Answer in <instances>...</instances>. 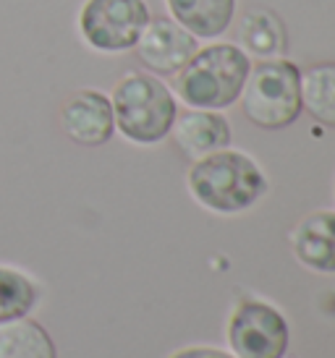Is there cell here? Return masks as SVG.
I'll return each instance as SVG.
<instances>
[{"instance_id":"1","label":"cell","mask_w":335,"mask_h":358,"mask_svg":"<svg viewBox=\"0 0 335 358\" xmlns=\"http://www.w3.org/2000/svg\"><path fill=\"white\" fill-rule=\"evenodd\" d=\"M186 183L197 204L217 215H236L254 207L267 191L265 173L254 159L228 147L194 159Z\"/></svg>"},{"instance_id":"16","label":"cell","mask_w":335,"mask_h":358,"mask_svg":"<svg viewBox=\"0 0 335 358\" xmlns=\"http://www.w3.org/2000/svg\"><path fill=\"white\" fill-rule=\"evenodd\" d=\"M170 358H231L223 350H212V348H189V350H178Z\"/></svg>"},{"instance_id":"9","label":"cell","mask_w":335,"mask_h":358,"mask_svg":"<svg viewBox=\"0 0 335 358\" xmlns=\"http://www.w3.org/2000/svg\"><path fill=\"white\" fill-rule=\"evenodd\" d=\"M173 139L189 159L207 157L231 144V126L217 110L189 108L173 120Z\"/></svg>"},{"instance_id":"2","label":"cell","mask_w":335,"mask_h":358,"mask_svg":"<svg viewBox=\"0 0 335 358\" xmlns=\"http://www.w3.org/2000/svg\"><path fill=\"white\" fill-rule=\"evenodd\" d=\"M252 58L231 42H212L197 50L176 73V92L186 108L223 110L238 102Z\"/></svg>"},{"instance_id":"14","label":"cell","mask_w":335,"mask_h":358,"mask_svg":"<svg viewBox=\"0 0 335 358\" xmlns=\"http://www.w3.org/2000/svg\"><path fill=\"white\" fill-rule=\"evenodd\" d=\"M301 108L327 129H335V63L301 71Z\"/></svg>"},{"instance_id":"7","label":"cell","mask_w":335,"mask_h":358,"mask_svg":"<svg viewBox=\"0 0 335 358\" xmlns=\"http://www.w3.org/2000/svg\"><path fill=\"white\" fill-rule=\"evenodd\" d=\"M142 66L155 76H176L199 50V40L186 31L178 21L168 16H152L139 42L134 45Z\"/></svg>"},{"instance_id":"6","label":"cell","mask_w":335,"mask_h":358,"mask_svg":"<svg viewBox=\"0 0 335 358\" xmlns=\"http://www.w3.org/2000/svg\"><path fill=\"white\" fill-rule=\"evenodd\" d=\"M288 338L286 317L265 301H241L228 322V343L236 358H283Z\"/></svg>"},{"instance_id":"8","label":"cell","mask_w":335,"mask_h":358,"mask_svg":"<svg viewBox=\"0 0 335 358\" xmlns=\"http://www.w3.org/2000/svg\"><path fill=\"white\" fill-rule=\"evenodd\" d=\"M60 129L79 147H102L116 134L110 94L92 87L71 92L60 105Z\"/></svg>"},{"instance_id":"5","label":"cell","mask_w":335,"mask_h":358,"mask_svg":"<svg viewBox=\"0 0 335 358\" xmlns=\"http://www.w3.org/2000/svg\"><path fill=\"white\" fill-rule=\"evenodd\" d=\"M149 19L147 0H84L76 13V31L89 50L121 55L134 50Z\"/></svg>"},{"instance_id":"13","label":"cell","mask_w":335,"mask_h":358,"mask_svg":"<svg viewBox=\"0 0 335 358\" xmlns=\"http://www.w3.org/2000/svg\"><path fill=\"white\" fill-rule=\"evenodd\" d=\"M0 358H58V350L40 322L21 317L0 324Z\"/></svg>"},{"instance_id":"4","label":"cell","mask_w":335,"mask_h":358,"mask_svg":"<svg viewBox=\"0 0 335 358\" xmlns=\"http://www.w3.org/2000/svg\"><path fill=\"white\" fill-rule=\"evenodd\" d=\"M241 108L254 126L286 129L301 115V69L288 58L259 60L249 69L241 90Z\"/></svg>"},{"instance_id":"10","label":"cell","mask_w":335,"mask_h":358,"mask_svg":"<svg viewBox=\"0 0 335 358\" xmlns=\"http://www.w3.org/2000/svg\"><path fill=\"white\" fill-rule=\"evenodd\" d=\"M296 259L306 269L315 272H335V212H312L296 225L291 236Z\"/></svg>"},{"instance_id":"3","label":"cell","mask_w":335,"mask_h":358,"mask_svg":"<svg viewBox=\"0 0 335 358\" xmlns=\"http://www.w3.org/2000/svg\"><path fill=\"white\" fill-rule=\"evenodd\" d=\"M110 105L116 129L142 147L165 139L178 115L173 92L149 71H126L110 92Z\"/></svg>"},{"instance_id":"15","label":"cell","mask_w":335,"mask_h":358,"mask_svg":"<svg viewBox=\"0 0 335 358\" xmlns=\"http://www.w3.org/2000/svg\"><path fill=\"white\" fill-rule=\"evenodd\" d=\"M37 301H40V288L27 272L0 264V324L29 317Z\"/></svg>"},{"instance_id":"12","label":"cell","mask_w":335,"mask_h":358,"mask_svg":"<svg viewBox=\"0 0 335 358\" xmlns=\"http://www.w3.org/2000/svg\"><path fill=\"white\" fill-rule=\"evenodd\" d=\"M236 37H238V48L247 52L249 58H257V60L283 58L288 45V34L283 21L267 8L247 10L241 24H238Z\"/></svg>"},{"instance_id":"11","label":"cell","mask_w":335,"mask_h":358,"mask_svg":"<svg viewBox=\"0 0 335 358\" xmlns=\"http://www.w3.org/2000/svg\"><path fill=\"white\" fill-rule=\"evenodd\" d=\"M170 19L178 21L197 40L226 34L236 16V0H165Z\"/></svg>"}]
</instances>
